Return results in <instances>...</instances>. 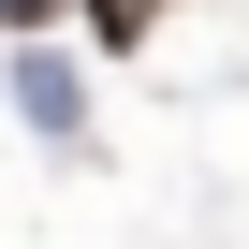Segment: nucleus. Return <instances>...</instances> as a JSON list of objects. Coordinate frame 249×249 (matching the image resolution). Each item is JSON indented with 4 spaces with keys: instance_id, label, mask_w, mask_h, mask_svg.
I'll return each mask as SVG.
<instances>
[{
    "instance_id": "obj_1",
    "label": "nucleus",
    "mask_w": 249,
    "mask_h": 249,
    "mask_svg": "<svg viewBox=\"0 0 249 249\" xmlns=\"http://www.w3.org/2000/svg\"><path fill=\"white\" fill-rule=\"evenodd\" d=\"M161 15H176V0H88V30H103V44H147Z\"/></svg>"
},
{
    "instance_id": "obj_2",
    "label": "nucleus",
    "mask_w": 249,
    "mask_h": 249,
    "mask_svg": "<svg viewBox=\"0 0 249 249\" xmlns=\"http://www.w3.org/2000/svg\"><path fill=\"white\" fill-rule=\"evenodd\" d=\"M0 15H15V30H44V15H59V0H0Z\"/></svg>"
}]
</instances>
